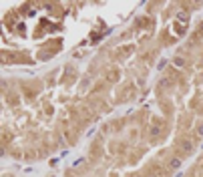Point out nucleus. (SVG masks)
<instances>
[{
  "label": "nucleus",
  "mask_w": 203,
  "mask_h": 177,
  "mask_svg": "<svg viewBox=\"0 0 203 177\" xmlns=\"http://www.w3.org/2000/svg\"><path fill=\"white\" fill-rule=\"evenodd\" d=\"M193 149H195V143H193V141H189V139H185V141H181V143H179V151H181V153H185V155L193 153Z\"/></svg>",
  "instance_id": "nucleus-1"
},
{
  "label": "nucleus",
  "mask_w": 203,
  "mask_h": 177,
  "mask_svg": "<svg viewBox=\"0 0 203 177\" xmlns=\"http://www.w3.org/2000/svg\"><path fill=\"white\" fill-rule=\"evenodd\" d=\"M173 64H175L177 69H183V67H185V58H183V56H175V58H173Z\"/></svg>",
  "instance_id": "nucleus-2"
},
{
  "label": "nucleus",
  "mask_w": 203,
  "mask_h": 177,
  "mask_svg": "<svg viewBox=\"0 0 203 177\" xmlns=\"http://www.w3.org/2000/svg\"><path fill=\"white\" fill-rule=\"evenodd\" d=\"M169 167H171V169H179V167H181V159H177V157H171V161H169Z\"/></svg>",
  "instance_id": "nucleus-3"
},
{
  "label": "nucleus",
  "mask_w": 203,
  "mask_h": 177,
  "mask_svg": "<svg viewBox=\"0 0 203 177\" xmlns=\"http://www.w3.org/2000/svg\"><path fill=\"white\" fill-rule=\"evenodd\" d=\"M149 133H151V137H157V135L161 133V127H157V125H153V127L149 129Z\"/></svg>",
  "instance_id": "nucleus-4"
},
{
  "label": "nucleus",
  "mask_w": 203,
  "mask_h": 177,
  "mask_svg": "<svg viewBox=\"0 0 203 177\" xmlns=\"http://www.w3.org/2000/svg\"><path fill=\"white\" fill-rule=\"evenodd\" d=\"M133 52V46H123L121 48V54H131Z\"/></svg>",
  "instance_id": "nucleus-5"
},
{
  "label": "nucleus",
  "mask_w": 203,
  "mask_h": 177,
  "mask_svg": "<svg viewBox=\"0 0 203 177\" xmlns=\"http://www.w3.org/2000/svg\"><path fill=\"white\" fill-rule=\"evenodd\" d=\"M197 135H199V137H203V123H199V125H197Z\"/></svg>",
  "instance_id": "nucleus-6"
},
{
  "label": "nucleus",
  "mask_w": 203,
  "mask_h": 177,
  "mask_svg": "<svg viewBox=\"0 0 203 177\" xmlns=\"http://www.w3.org/2000/svg\"><path fill=\"white\" fill-rule=\"evenodd\" d=\"M165 64H167V60H161V62L157 64V69H159V71H163V69H165Z\"/></svg>",
  "instance_id": "nucleus-7"
},
{
  "label": "nucleus",
  "mask_w": 203,
  "mask_h": 177,
  "mask_svg": "<svg viewBox=\"0 0 203 177\" xmlns=\"http://www.w3.org/2000/svg\"><path fill=\"white\" fill-rule=\"evenodd\" d=\"M179 18L185 22V20H187V12H179Z\"/></svg>",
  "instance_id": "nucleus-8"
}]
</instances>
